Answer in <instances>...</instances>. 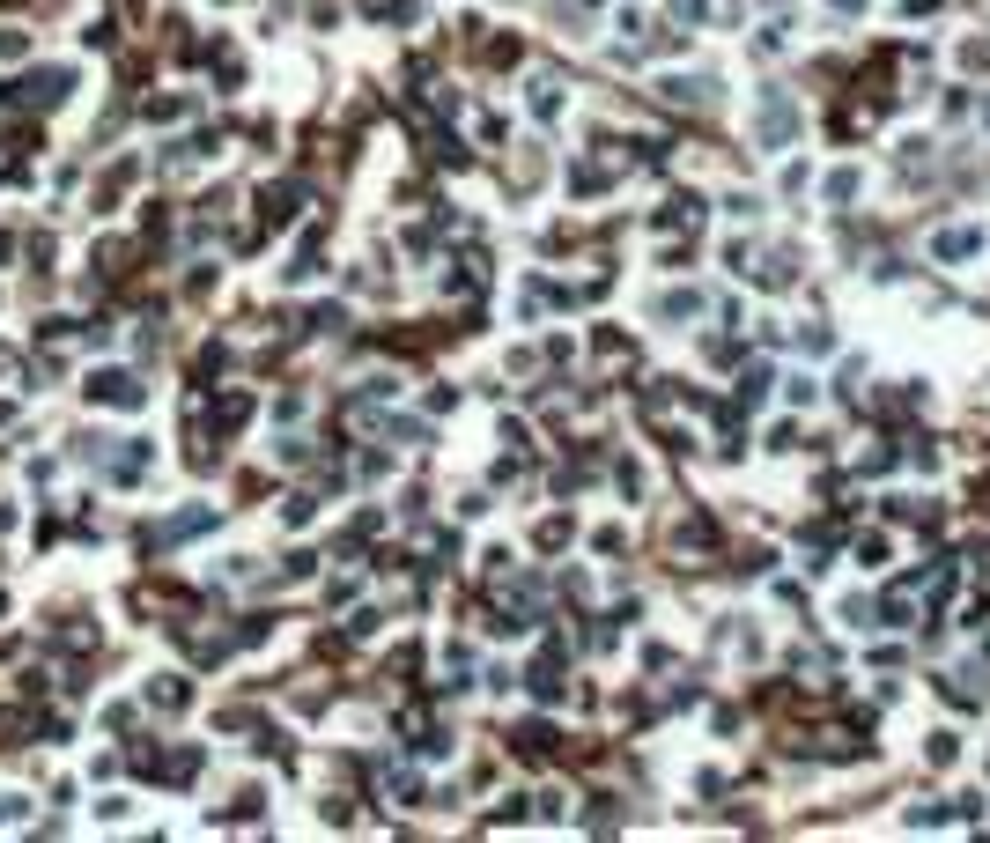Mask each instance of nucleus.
<instances>
[{
    "label": "nucleus",
    "instance_id": "obj_1",
    "mask_svg": "<svg viewBox=\"0 0 990 843\" xmlns=\"http://www.w3.org/2000/svg\"><path fill=\"white\" fill-rule=\"evenodd\" d=\"M791 134H798V111H791L784 97H769V104H761V141H776V148H784Z\"/></svg>",
    "mask_w": 990,
    "mask_h": 843
},
{
    "label": "nucleus",
    "instance_id": "obj_2",
    "mask_svg": "<svg viewBox=\"0 0 990 843\" xmlns=\"http://www.w3.org/2000/svg\"><path fill=\"white\" fill-rule=\"evenodd\" d=\"M97 400H111V407H133V400H141V385H133V378H119V370H104V378H97Z\"/></svg>",
    "mask_w": 990,
    "mask_h": 843
},
{
    "label": "nucleus",
    "instance_id": "obj_3",
    "mask_svg": "<svg viewBox=\"0 0 990 843\" xmlns=\"http://www.w3.org/2000/svg\"><path fill=\"white\" fill-rule=\"evenodd\" d=\"M968 252H976V237H968V230H946L939 237V259H968Z\"/></svg>",
    "mask_w": 990,
    "mask_h": 843
}]
</instances>
